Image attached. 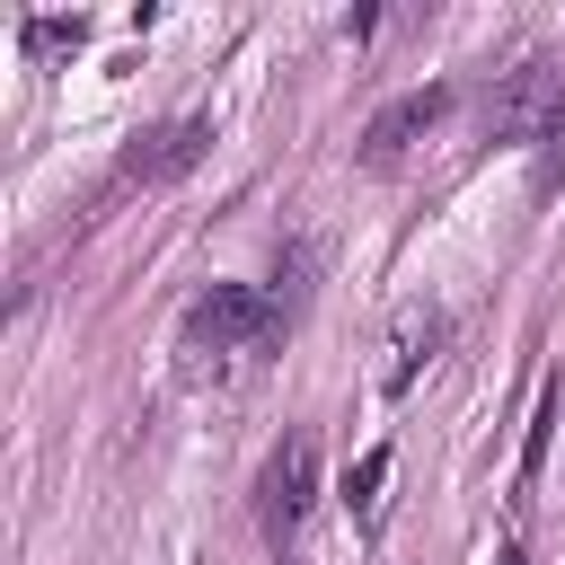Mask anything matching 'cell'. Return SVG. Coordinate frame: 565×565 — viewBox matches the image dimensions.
<instances>
[{"label": "cell", "mask_w": 565, "mask_h": 565, "mask_svg": "<svg viewBox=\"0 0 565 565\" xmlns=\"http://www.w3.org/2000/svg\"><path fill=\"white\" fill-rule=\"evenodd\" d=\"M282 327V309H274V291H256V282H212L194 309H185V344H212V353H247V344H265Z\"/></svg>", "instance_id": "1"}, {"label": "cell", "mask_w": 565, "mask_h": 565, "mask_svg": "<svg viewBox=\"0 0 565 565\" xmlns=\"http://www.w3.org/2000/svg\"><path fill=\"white\" fill-rule=\"evenodd\" d=\"M547 124H565V71L556 62H521V71H503V88H486L494 141H539Z\"/></svg>", "instance_id": "2"}, {"label": "cell", "mask_w": 565, "mask_h": 565, "mask_svg": "<svg viewBox=\"0 0 565 565\" xmlns=\"http://www.w3.org/2000/svg\"><path fill=\"white\" fill-rule=\"evenodd\" d=\"M309 503H318V441L291 433V441L265 459V477H256V530H265V539H291V530L309 521Z\"/></svg>", "instance_id": "3"}, {"label": "cell", "mask_w": 565, "mask_h": 565, "mask_svg": "<svg viewBox=\"0 0 565 565\" xmlns=\"http://www.w3.org/2000/svg\"><path fill=\"white\" fill-rule=\"evenodd\" d=\"M450 97H459V88H441V79H433V88L388 97V106L362 124V141H353V150H362V168H397V159H406V150H415V141H424V132L450 115Z\"/></svg>", "instance_id": "4"}, {"label": "cell", "mask_w": 565, "mask_h": 565, "mask_svg": "<svg viewBox=\"0 0 565 565\" xmlns=\"http://www.w3.org/2000/svg\"><path fill=\"white\" fill-rule=\"evenodd\" d=\"M203 150H212V124H203V115H168V124L132 132V150L115 159V185H168V177H185Z\"/></svg>", "instance_id": "5"}, {"label": "cell", "mask_w": 565, "mask_h": 565, "mask_svg": "<svg viewBox=\"0 0 565 565\" xmlns=\"http://www.w3.org/2000/svg\"><path fill=\"white\" fill-rule=\"evenodd\" d=\"M450 335V318L441 309H406L397 318V344H388V388H415V371L433 362V344Z\"/></svg>", "instance_id": "6"}, {"label": "cell", "mask_w": 565, "mask_h": 565, "mask_svg": "<svg viewBox=\"0 0 565 565\" xmlns=\"http://www.w3.org/2000/svg\"><path fill=\"white\" fill-rule=\"evenodd\" d=\"M380 486H388V450H362V459H353V477H344V512H353L362 530L380 521Z\"/></svg>", "instance_id": "7"}, {"label": "cell", "mask_w": 565, "mask_h": 565, "mask_svg": "<svg viewBox=\"0 0 565 565\" xmlns=\"http://www.w3.org/2000/svg\"><path fill=\"white\" fill-rule=\"evenodd\" d=\"M300 300H309V247H282V256H274V309L291 318Z\"/></svg>", "instance_id": "8"}, {"label": "cell", "mask_w": 565, "mask_h": 565, "mask_svg": "<svg viewBox=\"0 0 565 565\" xmlns=\"http://www.w3.org/2000/svg\"><path fill=\"white\" fill-rule=\"evenodd\" d=\"M88 26L79 18H26V53H79Z\"/></svg>", "instance_id": "9"}, {"label": "cell", "mask_w": 565, "mask_h": 565, "mask_svg": "<svg viewBox=\"0 0 565 565\" xmlns=\"http://www.w3.org/2000/svg\"><path fill=\"white\" fill-rule=\"evenodd\" d=\"M556 177H565V124H547V132H539V194H547Z\"/></svg>", "instance_id": "10"}, {"label": "cell", "mask_w": 565, "mask_h": 565, "mask_svg": "<svg viewBox=\"0 0 565 565\" xmlns=\"http://www.w3.org/2000/svg\"><path fill=\"white\" fill-rule=\"evenodd\" d=\"M494 565H521V547H503V556H494Z\"/></svg>", "instance_id": "11"}]
</instances>
